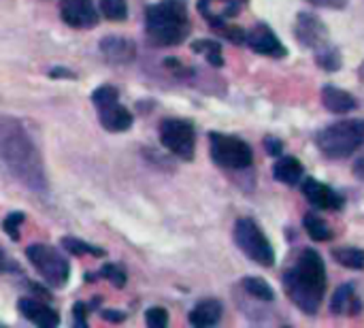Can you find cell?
Masks as SVG:
<instances>
[{
  "instance_id": "obj_4",
  "label": "cell",
  "mask_w": 364,
  "mask_h": 328,
  "mask_svg": "<svg viewBox=\"0 0 364 328\" xmlns=\"http://www.w3.org/2000/svg\"><path fill=\"white\" fill-rule=\"evenodd\" d=\"M316 143L320 152L326 154L328 158H346L364 145V122L363 120L337 122L320 130Z\"/></svg>"
},
{
  "instance_id": "obj_22",
  "label": "cell",
  "mask_w": 364,
  "mask_h": 328,
  "mask_svg": "<svg viewBox=\"0 0 364 328\" xmlns=\"http://www.w3.org/2000/svg\"><path fill=\"white\" fill-rule=\"evenodd\" d=\"M243 288L247 290V295H252V297H256L260 301H273L275 299L273 288L264 280H260V277H245L243 280Z\"/></svg>"
},
{
  "instance_id": "obj_14",
  "label": "cell",
  "mask_w": 364,
  "mask_h": 328,
  "mask_svg": "<svg viewBox=\"0 0 364 328\" xmlns=\"http://www.w3.org/2000/svg\"><path fill=\"white\" fill-rule=\"evenodd\" d=\"M100 113V124L111 130V132H124L132 126V115L126 107L117 105V102H111V105H105V107H98Z\"/></svg>"
},
{
  "instance_id": "obj_32",
  "label": "cell",
  "mask_w": 364,
  "mask_h": 328,
  "mask_svg": "<svg viewBox=\"0 0 364 328\" xmlns=\"http://www.w3.org/2000/svg\"><path fill=\"white\" fill-rule=\"evenodd\" d=\"M264 145H267V152H269L271 156H282V141L269 137V139H264Z\"/></svg>"
},
{
  "instance_id": "obj_29",
  "label": "cell",
  "mask_w": 364,
  "mask_h": 328,
  "mask_svg": "<svg viewBox=\"0 0 364 328\" xmlns=\"http://www.w3.org/2000/svg\"><path fill=\"white\" fill-rule=\"evenodd\" d=\"M23 222V213H11V216H6L4 218V233L11 237V239H19V224Z\"/></svg>"
},
{
  "instance_id": "obj_15",
  "label": "cell",
  "mask_w": 364,
  "mask_h": 328,
  "mask_svg": "<svg viewBox=\"0 0 364 328\" xmlns=\"http://www.w3.org/2000/svg\"><path fill=\"white\" fill-rule=\"evenodd\" d=\"M363 310V303L354 290V286L346 284V286H339L333 295V301H331V312L337 314V316H356L360 314Z\"/></svg>"
},
{
  "instance_id": "obj_25",
  "label": "cell",
  "mask_w": 364,
  "mask_h": 328,
  "mask_svg": "<svg viewBox=\"0 0 364 328\" xmlns=\"http://www.w3.org/2000/svg\"><path fill=\"white\" fill-rule=\"evenodd\" d=\"M100 11L107 19H113V21H122L128 15L126 0H100Z\"/></svg>"
},
{
  "instance_id": "obj_5",
  "label": "cell",
  "mask_w": 364,
  "mask_h": 328,
  "mask_svg": "<svg viewBox=\"0 0 364 328\" xmlns=\"http://www.w3.org/2000/svg\"><path fill=\"white\" fill-rule=\"evenodd\" d=\"M235 241H237L239 250L256 265H260V267L275 265V252H273L269 239L264 237V233L260 231V226L252 218H241L235 224Z\"/></svg>"
},
{
  "instance_id": "obj_23",
  "label": "cell",
  "mask_w": 364,
  "mask_h": 328,
  "mask_svg": "<svg viewBox=\"0 0 364 328\" xmlns=\"http://www.w3.org/2000/svg\"><path fill=\"white\" fill-rule=\"evenodd\" d=\"M316 60H318V64H320L322 68H326V70H337V68L341 66V55H339V51H337L335 47H331V45L318 47Z\"/></svg>"
},
{
  "instance_id": "obj_13",
  "label": "cell",
  "mask_w": 364,
  "mask_h": 328,
  "mask_svg": "<svg viewBox=\"0 0 364 328\" xmlns=\"http://www.w3.org/2000/svg\"><path fill=\"white\" fill-rule=\"evenodd\" d=\"M19 312L23 314L26 320L34 322L36 327L41 328H53L60 324V318L55 312H51L47 305L34 301V299H21L19 301Z\"/></svg>"
},
{
  "instance_id": "obj_12",
  "label": "cell",
  "mask_w": 364,
  "mask_h": 328,
  "mask_svg": "<svg viewBox=\"0 0 364 328\" xmlns=\"http://www.w3.org/2000/svg\"><path fill=\"white\" fill-rule=\"evenodd\" d=\"M326 36H328V32H326L324 23H322L316 15H311V13H301V15L296 17V38H299L303 45L318 49V47L326 45Z\"/></svg>"
},
{
  "instance_id": "obj_8",
  "label": "cell",
  "mask_w": 364,
  "mask_h": 328,
  "mask_svg": "<svg viewBox=\"0 0 364 328\" xmlns=\"http://www.w3.org/2000/svg\"><path fill=\"white\" fill-rule=\"evenodd\" d=\"M160 141L168 152H173L181 160H192L194 145H196V132H194V126L190 122H186V120L162 122Z\"/></svg>"
},
{
  "instance_id": "obj_2",
  "label": "cell",
  "mask_w": 364,
  "mask_h": 328,
  "mask_svg": "<svg viewBox=\"0 0 364 328\" xmlns=\"http://www.w3.org/2000/svg\"><path fill=\"white\" fill-rule=\"evenodd\" d=\"M0 156L23 184L30 188H45L38 156L19 126L0 124Z\"/></svg>"
},
{
  "instance_id": "obj_16",
  "label": "cell",
  "mask_w": 364,
  "mask_h": 328,
  "mask_svg": "<svg viewBox=\"0 0 364 328\" xmlns=\"http://www.w3.org/2000/svg\"><path fill=\"white\" fill-rule=\"evenodd\" d=\"M247 0H200V11L207 15V19L215 26L224 23L228 17L237 15L241 4Z\"/></svg>"
},
{
  "instance_id": "obj_31",
  "label": "cell",
  "mask_w": 364,
  "mask_h": 328,
  "mask_svg": "<svg viewBox=\"0 0 364 328\" xmlns=\"http://www.w3.org/2000/svg\"><path fill=\"white\" fill-rule=\"evenodd\" d=\"M73 314H75V324L77 327H85L87 324V307L83 303H75Z\"/></svg>"
},
{
  "instance_id": "obj_20",
  "label": "cell",
  "mask_w": 364,
  "mask_h": 328,
  "mask_svg": "<svg viewBox=\"0 0 364 328\" xmlns=\"http://www.w3.org/2000/svg\"><path fill=\"white\" fill-rule=\"evenodd\" d=\"M303 224H305L307 235H309L314 241H331V239H333V231L328 228V224H326L320 216L307 213L305 220H303Z\"/></svg>"
},
{
  "instance_id": "obj_11",
  "label": "cell",
  "mask_w": 364,
  "mask_h": 328,
  "mask_svg": "<svg viewBox=\"0 0 364 328\" xmlns=\"http://www.w3.org/2000/svg\"><path fill=\"white\" fill-rule=\"evenodd\" d=\"M62 19L73 28H94L98 23V13L92 0H64L62 2Z\"/></svg>"
},
{
  "instance_id": "obj_24",
  "label": "cell",
  "mask_w": 364,
  "mask_h": 328,
  "mask_svg": "<svg viewBox=\"0 0 364 328\" xmlns=\"http://www.w3.org/2000/svg\"><path fill=\"white\" fill-rule=\"evenodd\" d=\"M192 49L194 51H203L213 66H222L224 64V60H222V47H220L218 41H198V43L192 45Z\"/></svg>"
},
{
  "instance_id": "obj_34",
  "label": "cell",
  "mask_w": 364,
  "mask_h": 328,
  "mask_svg": "<svg viewBox=\"0 0 364 328\" xmlns=\"http://www.w3.org/2000/svg\"><path fill=\"white\" fill-rule=\"evenodd\" d=\"M100 316H102V318H107V320H111V322H119V320H124V316H122V314H115L113 310H109V312H100Z\"/></svg>"
},
{
  "instance_id": "obj_33",
  "label": "cell",
  "mask_w": 364,
  "mask_h": 328,
  "mask_svg": "<svg viewBox=\"0 0 364 328\" xmlns=\"http://www.w3.org/2000/svg\"><path fill=\"white\" fill-rule=\"evenodd\" d=\"M309 2L318 6H328V9H343L348 4V0H309Z\"/></svg>"
},
{
  "instance_id": "obj_3",
  "label": "cell",
  "mask_w": 364,
  "mask_h": 328,
  "mask_svg": "<svg viewBox=\"0 0 364 328\" xmlns=\"http://www.w3.org/2000/svg\"><path fill=\"white\" fill-rule=\"evenodd\" d=\"M145 26L151 43L168 47L179 45L190 32L188 6L183 0H162L147 9Z\"/></svg>"
},
{
  "instance_id": "obj_30",
  "label": "cell",
  "mask_w": 364,
  "mask_h": 328,
  "mask_svg": "<svg viewBox=\"0 0 364 328\" xmlns=\"http://www.w3.org/2000/svg\"><path fill=\"white\" fill-rule=\"evenodd\" d=\"M102 277H107L113 286H124L126 284V273L119 269V267H113V265H105L102 267Z\"/></svg>"
},
{
  "instance_id": "obj_21",
  "label": "cell",
  "mask_w": 364,
  "mask_h": 328,
  "mask_svg": "<svg viewBox=\"0 0 364 328\" xmlns=\"http://www.w3.org/2000/svg\"><path fill=\"white\" fill-rule=\"evenodd\" d=\"M333 258L346 267V269H363L364 267V252L356 250V248H339L333 250Z\"/></svg>"
},
{
  "instance_id": "obj_10",
  "label": "cell",
  "mask_w": 364,
  "mask_h": 328,
  "mask_svg": "<svg viewBox=\"0 0 364 328\" xmlns=\"http://www.w3.org/2000/svg\"><path fill=\"white\" fill-rule=\"evenodd\" d=\"M245 41H247V45H250L256 53H260V55L284 58V55L288 53L286 47L282 45V41L275 36V32H273L269 26H264V23H258L252 32H247Z\"/></svg>"
},
{
  "instance_id": "obj_27",
  "label": "cell",
  "mask_w": 364,
  "mask_h": 328,
  "mask_svg": "<svg viewBox=\"0 0 364 328\" xmlns=\"http://www.w3.org/2000/svg\"><path fill=\"white\" fill-rule=\"evenodd\" d=\"M92 100H94L96 107H105V105L117 102V90L111 88V85H100V88L92 94Z\"/></svg>"
},
{
  "instance_id": "obj_28",
  "label": "cell",
  "mask_w": 364,
  "mask_h": 328,
  "mask_svg": "<svg viewBox=\"0 0 364 328\" xmlns=\"http://www.w3.org/2000/svg\"><path fill=\"white\" fill-rule=\"evenodd\" d=\"M145 322L149 328H164L168 324V314L162 307H151V310H147Z\"/></svg>"
},
{
  "instance_id": "obj_17",
  "label": "cell",
  "mask_w": 364,
  "mask_h": 328,
  "mask_svg": "<svg viewBox=\"0 0 364 328\" xmlns=\"http://www.w3.org/2000/svg\"><path fill=\"white\" fill-rule=\"evenodd\" d=\"M222 303L215 301V299H207V301H200L192 312H190V324L198 328L213 327L220 322L222 318Z\"/></svg>"
},
{
  "instance_id": "obj_9",
  "label": "cell",
  "mask_w": 364,
  "mask_h": 328,
  "mask_svg": "<svg viewBox=\"0 0 364 328\" xmlns=\"http://www.w3.org/2000/svg\"><path fill=\"white\" fill-rule=\"evenodd\" d=\"M303 194L305 199L318 207V209H326V211H341L346 201L341 194H337L333 188H328L326 184L322 181H316V179H305L303 184Z\"/></svg>"
},
{
  "instance_id": "obj_1",
  "label": "cell",
  "mask_w": 364,
  "mask_h": 328,
  "mask_svg": "<svg viewBox=\"0 0 364 328\" xmlns=\"http://www.w3.org/2000/svg\"><path fill=\"white\" fill-rule=\"evenodd\" d=\"M284 288L290 301L305 314H316L326 292V267L316 250H305L296 265L284 273Z\"/></svg>"
},
{
  "instance_id": "obj_18",
  "label": "cell",
  "mask_w": 364,
  "mask_h": 328,
  "mask_svg": "<svg viewBox=\"0 0 364 328\" xmlns=\"http://www.w3.org/2000/svg\"><path fill=\"white\" fill-rule=\"evenodd\" d=\"M322 102L333 113H350L352 109H356V98L335 85H326L322 90Z\"/></svg>"
},
{
  "instance_id": "obj_26",
  "label": "cell",
  "mask_w": 364,
  "mask_h": 328,
  "mask_svg": "<svg viewBox=\"0 0 364 328\" xmlns=\"http://www.w3.org/2000/svg\"><path fill=\"white\" fill-rule=\"evenodd\" d=\"M62 243H64V248H66L70 254H77V256H81V254H90V256H105V250L94 248V245H90V243L79 241V239H73V237H64V239H62Z\"/></svg>"
},
{
  "instance_id": "obj_19",
  "label": "cell",
  "mask_w": 364,
  "mask_h": 328,
  "mask_svg": "<svg viewBox=\"0 0 364 328\" xmlns=\"http://www.w3.org/2000/svg\"><path fill=\"white\" fill-rule=\"evenodd\" d=\"M303 164L294 158V156H284L275 162L273 166V175L277 181L282 184H288V186H294L303 179Z\"/></svg>"
},
{
  "instance_id": "obj_6",
  "label": "cell",
  "mask_w": 364,
  "mask_h": 328,
  "mask_svg": "<svg viewBox=\"0 0 364 328\" xmlns=\"http://www.w3.org/2000/svg\"><path fill=\"white\" fill-rule=\"evenodd\" d=\"M26 256L30 260V265L45 277V282H49L51 286H64L68 282L70 275V267L68 260L53 248L49 245H30L26 250Z\"/></svg>"
},
{
  "instance_id": "obj_7",
  "label": "cell",
  "mask_w": 364,
  "mask_h": 328,
  "mask_svg": "<svg viewBox=\"0 0 364 328\" xmlns=\"http://www.w3.org/2000/svg\"><path fill=\"white\" fill-rule=\"evenodd\" d=\"M211 141V158L226 169H247L254 160L252 147L237 139V137H228V134H220V132H211L209 134Z\"/></svg>"
}]
</instances>
